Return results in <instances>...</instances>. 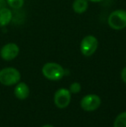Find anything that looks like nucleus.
<instances>
[{
	"label": "nucleus",
	"mask_w": 126,
	"mask_h": 127,
	"mask_svg": "<svg viewBox=\"0 0 126 127\" xmlns=\"http://www.w3.org/2000/svg\"><path fill=\"white\" fill-rule=\"evenodd\" d=\"M68 90L70 91L71 94H76L81 91V85L79 83V82H74V83H72L70 85Z\"/></svg>",
	"instance_id": "ddd939ff"
},
{
	"label": "nucleus",
	"mask_w": 126,
	"mask_h": 127,
	"mask_svg": "<svg viewBox=\"0 0 126 127\" xmlns=\"http://www.w3.org/2000/svg\"><path fill=\"white\" fill-rule=\"evenodd\" d=\"M121 79L124 81V83L126 84V67H124L121 71Z\"/></svg>",
	"instance_id": "4468645a"
},
{
	"label": "nucleus",
	"mask_w": 126,
	"mask_h": 127,
	"mask_svg": "<svg viewBox=\"0 0 126 127\" xmlns=\"http://www.w3.org/2000/svg\"><path fill=\"white\" fill-rule=\"evenodd\" d=\"M88 1H91V2H93V3H99V2H101V1H103V0H88Z\"/></svg>",
	"instance_id": "2eb2a0df"
},
{
	"label": "nucleus",
	"mask_w": 126,
	"mask_h": 127,
	"mask_svg": "<svg viewBox=\"0 0 126 127\" xmlns=\"http://www.w3.org/2000/svg\"><path fill=\"white\" fill-rule=\"evenodd\" d=\"M72 7L75 13L82 14L88 8V0H74Z\"/></svg>",
	"instance_id": "9d476101"
},
{
	"label": "nucleus",
	"mask_w": 126,
	"mask_h": 127,
	"mask_svg": "<svg viewBox=\"0 0 126 127\" xmlns=\"http://www.w3.org/2000/svg\"><path fill=\"white\" fill-rule=\"evenodd\" d=\"M42 75L52 81H57L63 78L66 70L63 67L56 62H47L42 68Z\"/></svg>",
	"instance_id": "f257e3e1"
},
{
	"label": "nucleus",
	"mask_w": 126,
	"mask_h": 127,
	"mask_svg": "<svg viewBox=\"0 0 126 127\" xmlns=\"http://www.w3.org/2000/svg\"><path fill=\"white\" fill-rule=\"evenodd\" d=\"M19 52H20V49L17 44L14 42H9L3 45L0 49V56L3 60L10 62L17 58V55H19Z\"/></svg>",
	"instance_id": "0eeeda50"
},
{
	"label": "nucleus",
	"mask_w": 126,
	"mask_h": 127,
	"mask_svg": "<svg viewBox=\"0 0 126 127\" xmlns=\"http://www.w3.org/2000/svg\"><path fill=\"white\" fill-rule=\"evenodd\" d=\"M13 19V13L11 10L6 7L0 9V27L7 26Z\"/></svg>",
	"instance_id": "1a4fd4ad"
},
{
	"label": "nucleus",
	"mask_w": 126,
	"mask_h": 127,
	"mask_svg": "<svg viewBox=\"0 0 126 127\" xmlns=\"http://www.w3.org/2000/svg\"><path fill=\"white\" fill-rule=\"evenodd\" d=\"M108 24L112 30H121L126 28V10H116L108 17Z\"/></svg>",
	"instance_id": "7ed1b4c3"
},
{
	"label": "nucleus",
	"mask_w": 126,
	"mask_h": 127,
	"mask_svg": "<svg viewBox=\"0 0 126 127\" xmlns=\"http://www.w3.org/2000/svg\"><path fill=\"white\" fill-rule=\"evenodd\" d=\"M6 3L10 8L14 10H19L24 4V0H6Z\"/></svg>",
	"instance_id": "f8f14e48"
},
{
	"label": "nucleus",
	"mask_w": 126,
	"mask_h": 127,
	"mask_svg": "<svg viewBox=\"0 0 126 127\" xmlns=\"http://www.w3.org/2000/svg\"><path fill=\"white\" fill-rule=\"evenodd\" d=\"M101 105V99L97 94H90L84 96L80 100V106L86 112L96 111Z\"/></svg>",
	"instance_id": "423d86ee"
},
{
	"label": "nucleus",
	"mask_w": 126,
	"mask_h": 127,
	"mask_svg": "<svg viewBox=\"0 0 126 127\" xmlns=\"http://www.w3.org/2000/svg\"><path fill=\"white\" fill-rule=\"evenodd\" d=\"M72 99V94L68 89L60 88L55 92L54 96V102L59 109H65L69 105Z\"/></svg>",
	"instance_id": "39448f33"
},
{
	"label": "nucleus",
	"mask_w": 126,
	"mask_h": 127,
	"mask_svg": "<svg viewBox=\"0 0 126 127\" xmlns=\"http://www.w3.org/2000/svg\"><path fill=\"white\" fill-rule=\"evenodd\" d=\"M14 94L18 99H25L29 95V87L24 82H18L14 89Z\"/></svg>",
	"instance_id": "6e6552de"
},
{
	"label": "nucleus",
	"mask_w": 126,
	"mask_h": 127,
	"mask_svg": "<svg viewBox=\"0 0 126 127\" xmlns=\"http://www.w3.org/2000/svg\"><path fill=\"white\" fill-rule=\"evenodd\" d=\"M21 80V74L15 67H4L0 70V83L3 86H13Z\"/></svg>",
	"instance_id": "f03ea898"
},
{
	"label": "nucleus",
	"mask_w": 126,
	"mask_h": 127,
	"mask_svg": "<svg viewBox=\"0 0 126 127\" xmlns=\"http://www.w3.org/2000/svg\"><path fill=\"white\" fill-rule=\"evenodd\" d=\"M98 47H99V41L94 35H86L81 40L79 44L81 54L86 57L92 56L97 50Z\"/></svg>",
	"instance_id": "20e7f679"
},
{
	"label": "nucleus",
	"mask_w": 126,
	"mask_h": 127,
	"mask_svg": "<svg viewBox=\"0 0 126 127\" xmlns=\"http://www.w3.org/2000/svg\"><path fill=\"white\" fill-rule=\"evenodd\" d=\"M42 127H54V126H51V125H45V126H43Z\"/></svg>",
	"instance_id": "dca6fc26"
},
{
	"label": "nucleus",
	"mask_w": 126,
	"mask_h": 127,
	"mask_svg": "<svg viewBox=\"0 0 126 127\" xmlns=\"http://www.w3.org/2000/svg\"><path fill=\"white\" fill-rule=\"evenodd\" d=\"M113 127H126V112L119 113L115 119Z\"/></svg>",
	"instance_id": "9b49d317"
}]
</instances>
